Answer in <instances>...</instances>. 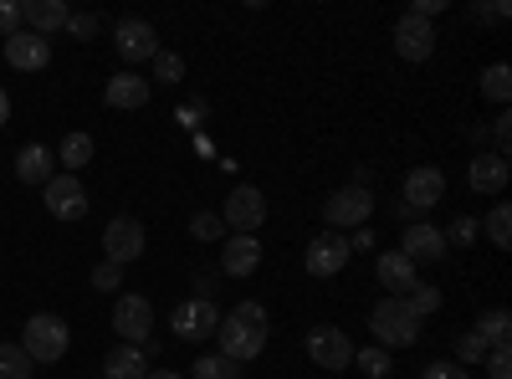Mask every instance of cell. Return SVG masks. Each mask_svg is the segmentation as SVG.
I'll use <instances>...</instances> for the list:
<instances>
[{
  "label": "cell",
  "mask_w": 512,
  "mask_h": 379,
  "mask_svg": "<svg viewBox=\"0 0 512 379\" xmlns=\"http://www.w3.org/2000/svg\"><path fill=\"white\" fill-rule=\"evenodd\" d=\"M216 339H221V354H226V359H236V364L256 359V354L267 349V308H262V303H236V308L221 318Z\"/></svg>",
  "instance_id": "cell-1"
},
{
  "label": "cell",
  "mask_w": 512,
  "mask_h": 379,
  "mask_svg": "<svg viewBox=\"0 0 512 379\" xmlns=\"http://www.w3.org/2000/svg\"><path fill=\"white\" fill-rule=\"evenodd\" d=\"M67 339H72V328L57 313H31L26 333H21V349H26L31 364H57L67 354Z\"/></svg>",
  "instance_id": "cell-2"
},
{
  "label": "cell",
  "mask_w": 512,
  "mask_h": 379,
  "mask_svg": "<svg viewBox=\"0 0 512 379\" xmlns=\"http://www.w3.org/2000/svg\"><path fill=\"white\" fill-rule=\"evenodd\" d=\"M369 328H374L379 349H410V344L420 339V318L405 308V298H384V303H374Z\"/></svg>",
  "instance_id": "cell-3"
},
{
  "label": "cell",
  "mask_w": 512,
  "mask_h": 379,
  "mask_svg": "<svg viewBox=\"0 0 512 379\" xmlns=\"http://www.w3.org/2000/svg\"><path fill=\"white\" fill-rule=\"evenodd\" d=\"M441 195H446V175L436 170V164H420V170L405 175V205H400V216H410V226H415L431 205H441Z\"/></svg>",
  "instance_id": "cell-4"
},
{
  "label": "cell",
  "mask_w": 512,
  "mask_h": 379,
  "mask_svg": "<svg viewBox=\"0 0 512 379\" xmlns=\"http://www.w3.org/2000/svg\"><path fill=\"white\" fill-rule=\"evenodd\" d=\"M221 221L231 226V236H251L256 226L267 221V195L256 190V185H236L221 205Z\"/></svg>",
  "instance_id": "cell-5"
},
{
  "label": "cell",
  "mask_w": 512,
  "mask_h": 379,
  "mask_svg": "<svg viewBox=\"0 0 512 379\" xmlns=\"http://www.w3.org/2000/svg\"><path fill=\"white\" fill-rule=\"evenodd\" d=\"M113 328L123 333V344L144 349V344L154 339V308H149V298H139V292H123V298L113 303Z\"/></svg>",
  "instance_id": "cell-6"
},
{
  "label": "cell",
  "mask_w": 512,
  "mask_h": 379,
  "mask_svg": "<svg viewBox=\"0 0 512 379\" xmlns=\"http://www.w3.org/2000/svg\"><path fill=\"white\" fill-rule=\"evenodd\" d=\"M308 359L318 369H349L354 364V339L333 323H318V328H308Z\"/></svg>",
  "instance_id": "cell-7"
},
{
  "label": "cell",
  "mask_w": 512,
  "mask_h": 379,
  "mask_svg": "<svg viewBox=\"0 0 512 379\" xmlns=\"http://www.w3.org/2000/svg\"><path fill=\"white\" fill-rule=\"evenodd\" d=\"M103 251H108V262H113V267L139 262V257H144V221H134V216H113L108 231H103Z\"/></svg>",
  "instance_id": "cell-8"
},
{
  "label": "cell",
  "mask_w": 512,
  "mask_h": 379,
  "mask_svg": "<svg viewBox=\"0 0 512 379\" xmlns=\"http://www.w3.org/2000/svg\"><path fill=\"white\" fill-rule=\"evenodd\" d=\"M169 328L180 333V339L200 344V339H216V328H221V308L210 303V298H190L175 308V318H169Z\"/></svg>",
  "instance_id": "cell-9"
},
{
  "label": "cell",
  "mask_w": 512,
  "mask_h": 379,
  "mask_svg": "<svg viewBox=\"0 0 512 379\" xmlns=\"http://www.w3.org/2000/svg\"><path fill=\"white\" fill-rule=\"evenodd\" d=\"M349 257H354V251H349V236H338V231H318L313 241H308V272L313 277H338V272H344L349 267Z\"/></svg>",
  "instance_id": "cell-10"
},
{
  "label": "cell",
  "mask_w": 512,
  "mask_h": 379,
  "mask_svg": "<svg viewBox=\"0 0 512 379\" xmlns=\"http://www.w3.org/2000/svg\"><path fill=\"white\" fill-rule=\"evenodd\" d=\"M41 195H47V210L57 221H82L88 216V190H82L77 175H52L47 185H41Z\"/></svg>",
  "instance_id": "cell-11"
},
{
  "label": "cell",
  "mask_w": 512,
  "mask_h": 379,
  "mask_svg": "<svg viewBox=\"0 0 512 379\" xmlns=\"http://www.w3.org/2000/svg\"><path fill=\"white\" fill-rule=\"evenodd\" d=\"M113 47H118V57H123V62H154L159 36H154V26H149V21L128 16V21H118V26H113Z\"/></svg>",
  "instance_id": "cell-12"
},
{
  "label": "cell",
  "mask_w": 512,
  "mask_h": 379,
  "mask_svg": "<svg viewBox=\"0 0 512 379\" xmlns=\"http://www.w3.org/2000/svg\"><path fill=\"white\" fill-rule=\"evenodd\" d=\"M369 210H374V195L359 190V185H344V190H333V195H328L323 221H328V226H364V221H369Z\"/></svg>",
  "instance_id": "cell-13"
},
{
  "label": "cell",
  "mask_w": 512,
  "mask_h": 379,
  "mask_svg": "<svg viewBox=\"0 0 512 379\" xmlns=\"http://www.w3.org/2000/svg\"><path fill=\"white\" fill-rule=\"evenodd\" d=\"M395 52H400L405 62H425V57L436 52V26L405 11V16L395 21Z\"/></svg>",
  "instance_id": "cell-14"
},
{
  "label": "cell",
  "mask_w": 512,
  "mask_h": 379,
  "mask_svg": "<svg viewBox=\"0 0 512 379\" xmlns=\"http://www.w3.org/2000/svg\"><path fill=\"white\" fill-rule=\"evenodd\" d=\"M6 62H11L16 72H41V67L52 62V41L21 26L16 36H6Z\"/></svg>",
  "instance_id": "cell-15"
},
{
  "label": "cell",
  "mask_w": 512,
  "mask_h": 379,
  "mask_svg": "<svg viewBox=\"0 0 512 379\" xmlns=\"http://www.w3.org/2000/svg\"><path fill=\"white\" fill-rule=\"evenodd\" d=\"M256 267H262V241L256 236H231L226 251H221V272L226 277H251Z\"/></svg>",
  "instance_id": "cell-16"
},
{
  "label": "cell",
  "mask_w": 512,
  "mask_h": 379,
  "mask_svg": "<svg viewBox=\"0 0 512 379\" xmlns=\"http://www.w3.org/2000/svg\"><path fill=\"white\" fill-rule=\"evenodd\" d=\"M103 98H108V108L134 113V108H144V103H149V82H144L139 72H113V82L103 88Z\"/></svg>",
  "instance_id": "cell-17"
},
{
  "label": "cell",
  "mask_w": 512,
  "mask_h": 379,
  "mask_svg": "<svg viewBox=\"0 0 512 379\" xmlns=\"http://www.w3.org/2000/svg\"><path fill=\"white\" fill-rule=\"evenodd\" d=\"M67 16H72V11L62 6V0H21V21H26V31H36V36L62 31Z\"/></svg>",
  "instance_id": "cell-18"
},
{
  "label": "cell",
  "mask_w": 512,
  "mask_h": 379,
  "mask_svg": "<svg viewBox=\"0 0 512 379\" xmlns=\"http://www.w3.org/2000/svg\"><path fill=\"white\" fill-rule=\"evenodd\" d=\"M400 251H405L410 262H436V257H446V236H441L436 226H425V221H415V226L405 231Z\"/></svg>",
  "instance_id": "cell-19"
},
{
  "label": "cell",
  "mask_w": 512,
  "mask_h": 379,
  "mask_svg": "<svg viewBox=\"0 0 512 379\" xmlns=\"http://www.w3.org/2000/svg\"><path fill=\"white\" fill-rule=\"evenodd\" d=\"M507 159L502 154H477L472 159V170H466V180H472V190L477 195H497V190H507Z\"/></svg>",
  "instance_id": "cell-20"
},
{
  "label": "cell",
  "mask_w": 512,
  "mask_h": 379,
  "mask_svg": "<svg viewBox=\"0 0 512 379\" xmlns=\"http://www.w3.org/2000/svg\"><path fill=\"white\" fill-rule=\"evenodd\" d=\"M374 272H379L384 287H395V298H405V292L420 282V277H415V262L405 257V251H384V257L374 262Z\"/></svg>",
  "instance_id": "cell-21"
},
{
  "label": "cell",
  "mask_w": 512,
  "mask_h": 379,
  "mask_svg": "<svg viewBox=\"0 0 512 379\" xmlns=\"http://www.w3.org/2000/svg\"><path fill=\"white\" fill-rule=\"evenodd\" d=\"M103 379H149V349L134 344H118L103 364Z\"/></svg>",
  "instance_id": "cell-22"
},
{
  "label": "cell",
  "mask_w": 512,
  "mask_h": 379,
  "mask_svg": "<svg viewBox=\"0 0 512 379\" xmlns=\"http://www.w3.org/2000/svg\"><path fill=\"white\" fill-rule=\"evenodd\" d=\"M16 180H21V185H47V180H52V149L26 144V149L16 154Z\"/></svg>",
  "instance_id": "cell-23"
},
{
  "label": "cell",
  "mask_w": 512,
  "mask_h": 379,
  "mask_svg": "<svg viewBox=\"0 0 512 379\" xmlns=\"http://www.w3.org/2000/svg\"><path fill=\"white\" fill-rule=\"evenodd\" d=\"M477 339H482V344H492V349H507V339H512V318H507V308L482 313V323H477Z\"/></svg>",
  "instance_id": "cell-24"
},
{
  "label": "cell",
  "mask_w": 512,
  "mask_h": 379,
  "mask_svg": "<svg viewBox=\"0 0 512 379\" xmlns=\"http://www.w3.org/2000/svg\"><path fill=\"white\" fill-rule=\"evenodd\" d=\"M405 308H410L415 318H425V313H441V287H431V282H415V287L405 292Z\"/></svg>",
  "instance_id": "cell-25"
},
{
  "label": "cell",
  "mask_w": 512,
  "mask_h": 379,
  "mask_svg": "<svg viewBox=\"0 0 512 379\" xmlns=\"http://www.w3.org/2000/svg\"><path fill=\"white\" fill-rule=\"evenodd\" d=\"M482 98H492V103H507V98H512V72H507L502 62H492V67L482 72Z\"/></svg>",
  "instance_id": "cell-26"
},
{
  "label": "cell",
  "mask_w": 512,
  "mask_h": 379,
  "mask_svg": "<svg viewBox=\"0 0 512 379\" xmlns=\"http://www.w3.org/2000/svg\"><path fill=\"white\" fill-rule=\"evenodd\" d=\"M88 159H93V139H88V134H67V139H62V164H67V175H77Z\"/></svg>",
  "instance_id": "cell-27"
},
{
  "label": "cell",
  "mask_w": 512,
  "mask_h": 379,
  "mask_svg": "<svg viewBox=\"0 0 512 379\" xmlns=\"http://www.w3.org/2000/svg\"><path fill=\"white\" fill-rule=\"evenodd\" d=\"M0 379H31V359L21 344H0Z\"/></svg>",
  "instance_id": "cell-28"
},
{
  "label": "cell",
  "mask_w": 512,
  "mask_h": 379,
  "mask_svg": "<svg viewBox=\"0 0 512 379\" xmlns=\"http://www.w3.org/2000/svg\"><path fill=\"white\" fill-rule=\"evenodd\" d=\"M195 379H241V369L226 354H205V359H195Z\"/></svg>",
  "instance_id": "cell-29"
},
{
  "label": "cell",
  "mask_w": 512,
  "mask_h": 379,
  "mask_svg": "<svg viewBox=\"0 0 512 379\" xmlns=\"http://www.w3.org/2000/svg\"><path fill=\"white\" fill-rule=\"evenodd\" d=\"M487 241H492V246H512V205H492V216H487Z\"/></svg>",
  "instance_id": "cell-30"
},
{
  "label": "cell",
  "mask_w": 512,
  "mask_h": 379,
  "mask_svg": "<svg viewBox=\"0 0 512 379\" xmlns=\"http://www.w3.org/2000/svg\"><path fill=\"white\" fill-rule=\"evenodd\" d=\"M354 359H359V369H364L369 379H384V374H390V349H359Z\"/></svg>",
  "instance_id": "cell-31"
},
{
  "label": "cell",
  "mask_w": 512,
  "mask_h": 379,
  "mask_svg": "<svg viewBox=\"0 0 512 379\" xmlns=\"http://www.w3.org/2000/svg\"><path fill=\"white\" fill-rule=\"evenodd\" d=\"M154 77H159V82H180V77H185V57H175V52H154Z\"/></svg>",
  "instance_id": "cell-32"
},
{
  "label": "cell",
  "mask_w": 512,
  "mask_h": 379,
  "mask_svg": "<svg viewBox=\"0 0 512 379\" xmlns=\"http://www.w3.org/2000/svg\"><path fill=\"white\" fill-rule=\"evenodd\" d=\"M477 236H482V226H477L472 216H456V221H451V231H446V246H472Z\"/></svg>",
  "instance_id": "cell-33"
},
{
  "label": "cell",
  "mask_w": 512,
  "mask_h": 379,
  "mask_svg": "<svg viewBox=\"0 0 512 379\" xmlns=\"http://www.w3.org/2000/svg\"><path fill=\"white\" fill-rule=\"evenodd\" d=\"M482 354H487V344L477 339V328H472V333H461V339H456V364H461V369H466V364H477Z\"/></svg>",
  "instance_id": "cell-34"
},
{
  "label": "cell",
  "mask_w": 512,
  "mask_h": 379,
  "mask_svg": "<svg viewBox=\"0 0 512 379\" xmlns=\"http://www.w3.org/2000/svg\"><path fill=\"white\" fill-rule=\"evenodd\" d=\"M190 231H195V236H200V241H216V236H221V231H226V221H221V216H216V210H200V216H195V221H190Z\"/></svg>",
  "instance_id": "cell-35"
},
{
  "label": "cell",
  "mask_w": 512,
  "mask_h": 379,
  "mask_svg": "<svg viewBox=\"0 0 512 379\" xmlns=\"http://www.w3.org/2000/svg\"><path fill=\"white\" fill-rule=\"evenodd\" d=\"M420 379H472V374H466L456 359H436V364H425V369H420Z\"/></svg>",
  "instance_id": "cell-36"
},
{
  "label": "cell",
  "mask_w": 512,
  "mask_h": 379,
  "mask_svg": "<svg viewBox=\"0 0 512 379\" xmlns=\"http://www.w3.org/2000/svg\"><path fill=\"white\" fill-rule=\"evenodd\" d=\"M21 31V0H0V36Z\"/></svg>",
  "instance_id": "cell-37"
},
{
  "label": "cell",
  "mask_w": 512,
  "mask_h": 379,
  "mask_svg": "<svg viewBox=\"0 0 512 379\" xmlns=\"http://www.w3.org/2000/svg\"><path fill=\"white\" fill-rule=\"evenodd\" d=\"M93 287H98V292H113V287H123V267H113V262L93 267Z\"/></svg>",
  "instance_id": "cell-38"
},
{
  "label": "cell",
  "mask_w": 512,
  "mask_h": 379,
  "mask_svg": "<svg viewBox=\"0 0 512 379\" xmlns=\"http://www.w3.org/2000/svg\"><path fill=\"white\" fill-rule=\"evenodd\" d=\"M472 21H487V26H497V21H507V0H492V6H472Z\"/></svg>",
  "instance_id": "cell-39"
},
{
  "label": "cell",
  "mask_w": 512,
  "mask_h": 379,
  "mask_svg": "<svg viewBox=\"0 0 512 379\" xmlns=\"http://www.w3.org/2000/svg\"><path fill=\"white\" fill-rule=\"evenodd\" d=\"M487 374H492V379H512V354H507V349H492V354H487Z\"/></svg>",
  "instance_id": "cell-40"
},
{
  "label": "cell",
  "mask_w": 512,
  "mask_h": 379,
  "mask_svg": "<svg viewBox=\"0 0 512 379\" xmlns=\"http://www.w3.org/2000/svg\"><path fill=\"white\" fill-rule=\"evenodd\" d=\"M492 139H497V154L507 159V144H512V118H507V113H502V118L492 123Z\"/></svg>",
  "instance_id": "cell-41"
},
{
  "label": "cell",
  "mask_w": 512,
  "mask_h": 379,
  "mask_svg": "<svg viewBox=\"0 0 512 379\" xmlns=\"http://www.w3.org/2000/svg\"><path fill=\"white\" fill-rule=\"evenodd\" d=\"M67 26H72V36H93L98 31V16H67Z\"/></svg>",
  "instance_id": "cell-42"
},
{
  "label": "cell",
  "mask_w": 512,
  "mask_h": 379,
  "mask_svg": "<svg viewBox=\"0 0 512 379\" xmlns=\"http://www.w3.org/2000/svg\"><path fill=\"white\" fill-rule=\"evenodd\" d=\"M6 118H11V98H6V88H0V129H6Z\"/></svg>",
  "instance_id": "cell-43"
},
{
  "label": "cell",
  "mask_w": 512,
  "mask_h": 379,
  "mask_svg": "<svg viewBox=\"0 0 512 379\" xmlns=\"http://www.w3.org/2000/svg\"><path fill=\"white\" fill-rule=\"evenodd\" d=\"M149 379H185V374H175V369H149Z\"/></svg>",
  "instance_id": "cell-44"
}]
</instances>
